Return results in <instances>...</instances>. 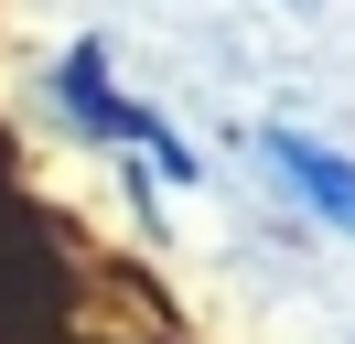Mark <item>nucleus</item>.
Returning <instances> with one entry per match:
<instances>
[{
  "instance_id": "1",
  "label": "nucleus",
  "mask_w": 355,
  "mask_h": 344,
  "mask_svg": "<svg viewBox=\"0 0 355 344\" xmlns=\"http://www.w3.org/2000/svg\"><path fill=\"white\" fill-rule=\"evenodd\" d=\"M54 97H65V119L87 129V140H140L162 172H173V183H194V150H183L173 129L151 119V108H130V97L108 86V43H65V64H54Z\"/></svg>"
},
{
  "instance_id": "2",
  "label": "nucleus",
  "mask_w": 355,
  "mask_h": 344,
  "mask_svg": "<svg viewBox=\"0 0 355 344\" xmlns=\"http://www.w3.org/2000/svg\"><path fill=\"white\" fill-rule=\"evenodd\" d=\"M259 150H269V172H280V183L302 194L334 237H355V150L312 140V129H259Z\"/></svg>"
}]
</instances>
